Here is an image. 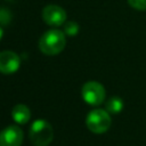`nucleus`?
I'll return each instance as SVG.
<instances>
[{"label":"nucleus","instance_id":"2","mask_svg":"<svg viewBox=\"0 0 146 146\" xmlns=\"http://www.w3.org/2000/svg\"><path fill=\"white\" fill-rule=\"evenodd\" d=\"M29 138L34 146H48L54 139V129L48 121L35 120L30 127Z\"/></svg>","mask_w":146,"mask_h":146},{"label":"nucleus","instance_id":"4","mask_svg":"<svg viewBox=\"0 0 146 146\" xmlns=\"http://www.w3.org/2000/svg\"><path fill=\"white\" fill-rule=\"evenodd\" d=\"M81 95L87 104L91 106H98L105 100L106 92L102 83L97 81H88L82 86Z\"/></svg>","mask_w":146,"mask_h":146},{"label":"nucleus","instance_id":"1","mask_svg":"<svg viewBox=\"0 0 146 146\" xmlns=\"http://www.w3.org/2000/svg\"><path fill=\"white\" fill-rule=\"evenodd\" d=\"M64 31H60L58 29H51L46 31L40 40H39V48L40 50L48 56H55L62 52L66 44V38H65Z\"/></svg>","mask_w":146,"mask_h":146},{"label":"nucleus","instance_id":"6","mask_svg":"<svg viewBox=\"0 0 146 146\" xmlns=\"http://www.w3.org/2000/svg\"><path fill=\"white\" fill-rule=\"evenodd\" d=\"M42 19L50 26H60L65 24L66 11L57 5H48L42 10Z\"/></svg>","mask_w":146,"mask_h":146},{"label":"nucleus","instance_id":"9","mask_svg":"<svg viewBox=\"0 0 146 146\" xmlns=\"http://www.w3.org/2000/svg\"><path fill=\"white\" fill-rule=\"evenodd\" d=\"M106 111L111 114H117L120 113L122 110H123V100L122 98L117 97V96H114V97H111L107 102H106Z\"/></svg>","mask_w":146,"mask_h":146},{"label":"nucleus","instance_id":"8","mask_svg":"<svg viewBox=\"0 0 146 146\" xmlns=\"http://www.w3.org/2000/svg\"><path fill=\"white\" fill-rule=\"evenodd\" d=\"M11 117L18 124H26L31 119V111L24 104H17L11 110Z\"/></svg>","mask_w":146,"mask_h":146},{"label":"nucleus","instance_id":"10","mask_svg":"<svg viewBox=\"0 0 146 146\" xmlns=\"http://www.w3.org/2000/svg\"><path fill=\"white\" fill-rule=\"evenodd\" d=\"M64 33L68 36H75L79 33V24L73 22V21H68L65 22L64 24Z\"/></svg>","mask_w":146,"mask_h":146},{"label":"nucleus","instance_id":"13","mask_svg":"<svg viewBox=\"0 0 146 146\" xmlns=\"http://www.w3.org/2000/svg\"><path fill=\"white\" fill-rule=\"evenodd\" d=\"M2 34H3V31H2V29L0 27V40H1V38H2Z\"/></svg>","mask_w":146,"mask_h":146},{"label":"nucleus","instance_id":"3","mask_svg":"<svg viewBox=\"0 0 146 146\" xmlns=\"http://www.w3.org/2000/svg\"><path fill=\"white\" fill-rule=\"evenodd\" d=\"M112 120L106 110L95 108L90 111L86 119L87 128L94 133H104L111 127Z\"/></svg>","mask_w":146,"mask_h":146},{"label":"nucleus","instance_id":"7","mask_svg":"<svg viewBox=\"0 0 146 146\" xmlns=\"http://www.w3.org/2000/svg\"><path fill=\"white\" fill-rule=\"evenodd\" d=\"M21 66L19 56L11 50H3L0 52V73L13 74Z\"/></svg>","mask_w":146,"mask_h":146},{"label":"nucleus","instance_id":"11","mask_svg":"<svg viewBox=\"0 0 146 146\" xmlns=\"http://www.w3.org/2000/svg\"><path fill=\"white\" fill-rule=\"evenodd\" d=\"M128 3L136 10H146V0H128Z\"/></svg>","mask_w":146,"mask_h":146},{"label":"nucleus","instance_id":"5","mask_svg":"<svg viewBox=\"0 0 146 146\" xmlns=\"http://www.w3.org/2000/svg\"><path fill=\"white\" fill-rule=\"evenodd\" d=\"M23 139V130L16 124L8 125L0 131V146H21Z\"/></svg>","mask_w":146,"mask_h":146},{"label":"nucleus","instance_id":"12","mask_svg":"<svg viewBox=\"0 0 146 146\" xmlns=\"http://www.w3.org/2000/svg\"><path fill=\"white\" fill-rule=\"evenodd\" d=\"M9 21H10V13L6 9H1L0 10V23L7 24Z\"/></svg>","mask_w":146,"mask_h":146}]
</instances>
